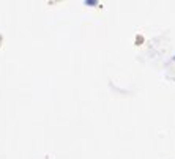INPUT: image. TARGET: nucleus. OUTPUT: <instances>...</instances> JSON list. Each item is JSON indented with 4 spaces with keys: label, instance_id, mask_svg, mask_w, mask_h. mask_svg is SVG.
Segmentation results:
<instances>
[{
    "label": "nucleus",
    "instance_id": "1",
    "mask_svg": "<svg viewBox=\"0 0 175 159\" xmlns=\"http://www.w3.org/2000/svg\"><path fill=\"white\" fill-rule=\"evenodd\" d=\"M85 5L87 6H96V5H98V2H96V0H85Z\"/></svg>",
    "mask_w": 175,
    "mask_h": 159
}]
</instances>
